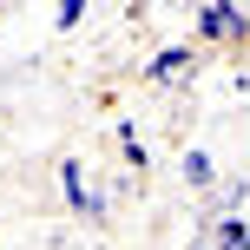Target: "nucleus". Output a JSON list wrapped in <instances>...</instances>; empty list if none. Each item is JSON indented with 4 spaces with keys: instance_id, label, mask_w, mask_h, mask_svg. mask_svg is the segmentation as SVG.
Listing matches in <instances>:
<instances>
[{
    "instance_id": "nucleus-4",
    "label": "nucleus",
    "mask_w": 250,
    "mask_h": 250,
    "mask_svg": "<svg viewBox=\"0 0 250 250\" xmlns=\"http://www.w3.org/2000/svg\"><path fill=\"white\" fill-rule=\"evenodd\" d=\"M250 237V224H244V217H217V244H224V250H237Z\"/></svg>"
},
{
    "instance_id": "nucleus-3",
    "label": "nucleus",
    "mask_w": 250,
    "mask_h": 250,
    "mask_svg": "<svg viewBox=\"0 0 250 250\" xmlns=\"http://www.w3.org/2000/svg\"><path fill=\"white\" fill-rule=\"evenodd\" d=\"M185 178H191V185H211V178H217L211 151H185Z\"/></svg>"
},
{
    "instance_id": "nucleus-6",
    "label": "nucleus",
    "mask_w": 250,
    "mask_h": 250,
    "mask_svg": "<svg viewBox=\"0 0 250 250\" xmlns=\"http://www.w3.org/2000/svg\"><path fill=\"white\" fill-rule=\"evenodd\" d=\"M237 250H250V237H244V244H237Z\"/></svg>"
},
{
    "instance_id": "nucleus-5",
    "label": "nucleus",
    "mask_w": 250,
    "mask_h": 250,
    "mask_svg": "<svg viewBox=\"0 0 250 250\" xmlns=\"http://www.w3.org/2000/svg\"><path fill=\"white\" fill-rule=\"evenodd\" d=\"M60 185H66V198H73V204H86V178H79V165H66Z\"/></svg>"
},
{
    "instance_id": "nucleus-1",
    "label": "nucleus",
    "mask_w": 250,
    "mask_h": 250,
    "mask_svg": "<svg viewBox=\"0 0 250 250\" xmlns=\"http://www.w3.org/2000/svg\"><path fill=\"white\" fill-rule=\"evenodd\" d=\"M198 33H204V40H237V33H250V13H237V7L217 0V7L198 13Z\"/></svg>"
},
{
    "instance_id": "nucleus-2",
    "label": "nucleus",
    "mask_w": 250,
    "mask_h": 250,
    "mask_svg": "<svg viewBox=\"0 0 250 250\" xmlns=\"http://www.w3.org/2000/svg\"><path fill=\"white\" fill-rule=\"evenodd\" d=\"M185 66H191V53H185V46H165L158 60H151V79H171V73L185 79Z\"/></svg>"
}]
</instances>
